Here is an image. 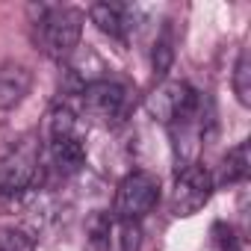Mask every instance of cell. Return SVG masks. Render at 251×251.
Returning <instances> with one entry per match:
<instances>
[{
	"instance_id": "obj_13",
	"label": "cell",
	"mask_w": 251,
	"mask_h": 251,
	"mask_svg": "<svg viewBox=\"0 0 251 251\" xmlns=\"http://www.w3.org/2000/svg\"><path fill=\"white\" fill-rule=\"evenodd\" d=\"M233 92L242 106H251V53L239 50V59L233 65Z\"/></svg>"
},
{
	"instance_id": "obj_8",
	"label": "cell",
	"mask_w": 251,
	"mask_h": 251,
	"mask_svg": "<svg viewBox=\"0 0 251 251\" xmlns=\"http://www.w3.org/2000/svg\"><path fill=\"white\" fill-rule=\"evenodd\" d=\"M33 89V71L21 62H3L0 65V112L18 106Z\"/></svg>"
},
{
	"instance_id": "obj_4",
	"label": "cell",
	"mask_w": 251,
	"mask_h": 251,
	"mask_svg": "<svg viewBox=\"0 0 251 251\" xmlns=\"http://www.w3.org/2000/svg\"><path fill=\"white\" fill-rule=\"evenodd\" d=\"M148 109H151V115L157 121H163L166 127H172V124L189 121L201 109V95L183 80H166L148 98Z\"/></svg>"
},
{
	"instance_id": "obj_14",
	"label": "cell",
	"mask_w": 251,
	"mask_h": 251,
	"mask_svg": "<svg viewBox=\"0 0 251 251\" xmlns=\"http://www.w3.org/2000/svg\"><path fill=\"white\" fill-rule=\"evenodd\" d=\"M0 251H36V239L24 227H0Z\"/></svg>"
},
{
	"instance_id": "obj_11",
	"label": "cell",
	"mask_w": 251,
	"mask_h": 251,
	"mask_svg": "<svg viewBox=\"0 0 251 251\" xmlns=\"http://www.w3.org/2000/svg\"><path fill=\"white\" fill-rule=\"evenodd\" d=\"M65 136H83L80 115L68 103H56L45 115V139H65Z\"/></svg>"
},
{
	"instance_id": "obj_2",
	"label": "cell",
	"mask_w": 251,
	"mask_h": 251,
	"mask_svg": "<svg viewBox=\"0 0 251 251\" xmlns=\"http://www.w3.org/2000/svg\"><path fill=\"white\" fill-rule=\"evenodd\" d=\"M83 36V12L68 6H42L36 21V42L45 56L62 62L68 59Z\"/></svg>"
},
{
	"instance_id": "obj_7",
	"label": "cell",
	"mask_w": 251,
	"mask_h": 251,
	"mask_svg": "<svg viewBox=\"0 0 251 251\" xmlns=\"http://www.w3.org/2000/svg\"><path fill=\"white\" fill-rule=\"evenodd\" d=\"M48 160L56 175L71 177L86 166V136H65L48 139Z\"/></svg>"
},
{
	"instance_id": "obj_6",
	"label": "cell",
	"mask_w": 251,
	"mask_h": 251,
	"mask_svg": "<svg viewBox=\"0 0 251 251\" xmlns=\"http://www.w3.org/2000/svg\"><path fill=\"white\" fill-rule=\"evenodd\" d=\"M213 175L201 166V163H192L186 169L177 172L175 177V189H172V213L180 216V219H189L195 216L198 210L207 207V201L213 198Z\"/></svg>"
},
{
	"instance_id": "obj_12",
	"label": "cell",
	"mask_w": 251,
	"mask_h": 251,
	"mask_svg": "<svg viewBox=\"0 0 251 251\" xmlns=\"http://www.w3.org/2000/svg\"><path fill=\"white\" fill-rule=\"evenodd\" d=\"M103 245H106V251H139V245H142L139 222H121V219H112Z\"/></svg>"
},
{
	"instance_id": "obj_5",
	"label": "cell",
	"mask_w": 251,
	"mask_h": 251,
	"mask_svg": "<svg viewBox=\"0 0 251 251\" xmlns=\"http://www.w3.org/2000/svg\"><path fill=\"white\" fill-rule=\"evenodd\" d=\"M80 103L89 118L100 124H118L130 112V92L115 80H92L83 86Z\"/></svg>"
},
{
	"instance_id": "obj_1",
	"label": "cell",
	"mask_w": 251,
	"mask_h": 251,
	"mask_svg": "<svg viewBox=\"0 0 251 251\" xmlns=\"http://www.w3.org/2000/svg\"><path fill=\"white\" fill-rule=\"evenodd\" d=\"M42 169V148L36 136H21L0 154V201H18L36 189Z\"/></svg>"
},
{
	"instance_id": "obj_10",
	"label": "cell",
	"mask_w": 251,
	"mask_h": 251,
	"mask_svg": "<svg viewBox=\"0 0 251 251\" xmlns=\"http://www.w3.org/2000/svg\"><path fill=\"white\" fill-rule=\"evenodd\" d=\"M251 169V157H248V142H239L236 148H230L219 166V175L213 180V186H236L248 177Z\"/></svg>"
},
{
	"instance_id": "obj_15",
	"label": "cell",
	"mask_w": 251,
	"mask_h": 251,
	"mask_svg": "<svg viewBox=\"0 0 251 251\" xmlns=\"http://www.w3.org/2000/svg\"><path fill=\"white\" fill-rule=\"evenodd\" d=\"M172 59H175L172 36H169V30H163V36L154 42V53H151V62H154V74H157V77H166V71H169Z\"/></svg>"
},
{
	"instance_id": "obj_9",
	"label": "cell",
	"mask_w": 251,
	"mask_h": 251,
	"mask_svg": "<svg viewBox=\"0 0 251 251\" xmlns=\"http://www.w3.org/2000/svg\"><path fill=\"white\" fill-rule=\"evenodd\" d=\"M89 18L100 33H106L112 39H124L136 27L133 24V6H118V3H95L89 9Z\"/></svg>"
},
{
	"instance_id": "obj_3",
	"label": "cell",
	"mask_w": 251,
	"mask_h": 251,
	"mask_svg": "<svg viewBox=\"0 0 251 251\" xmlns=\"http://www.w3.org/2000/svg\"><path fill=\"white\" fill-rule=\"evenodd\" d=\"M160 201V180L151 172H130L115 189L112 219L121 222H139L148 216Z\"/></svg>"
},
{
	"instance_id": "obj_16",
	"label": "cell",
	"mask_w": 251,
	"mask_h": 251,
	"mask_svg": "<svg viewBox=\"0 0 251 251\" xmlns=\"http://www.w3.org/2000/svg\"><path fill=\"white\" fill-rule=\"evenodd\" d=\"M213 233H216V245H219V251H248L245 239L236 236L233 227H227V225H216Z\"/></svg>"
}]
</instances>
